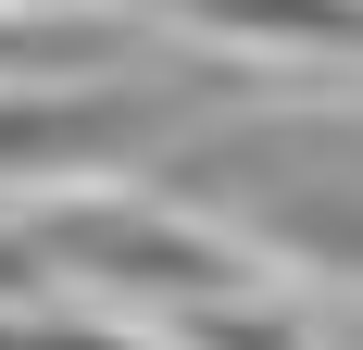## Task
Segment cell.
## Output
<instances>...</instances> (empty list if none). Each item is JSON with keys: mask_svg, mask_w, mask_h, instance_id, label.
I'll return each instance as SVG.
<instances>
[{"mask_svg": "<svg viewBox=\"0 0 363 350\" xmlns=\"http://www.w3.org/2000/svg\"><path fill=\"white\" fill-rule=\"evenodd\" d=\"M38 50H101V38H26V26H0V63H38Z\"/></svg>", "mask_w": 363, "mask_h": 350, "instance_id": "cell-3", "label": "cell"}, {"mask_svg": "<svg viewBox=\"0 0 363 350\" xmlns=\"http://www.w3.org/2000/svg\"><path fill=\"white\" fill-rule=\"evenodd\" d=\"M163 201L263 213V250L338 263L351 250V138H338V113H276V125H238V138L176 150L163 163Z\"/></svg>", "mask_w": 363, "mask_h": 350, "instance_id": "cell-1", "label": "cell"}, {"mask_svg": "<svg viewBox=\"0 0 363 350\" xmlns=\"http://www.w3.org/2000/svg\"><path fill=\"white\" fill-rule=\"evenodd\" d=\"M26 250L38 263H101L113 288H163V300H225V288H251L238 276V250L225 238H201V225H176V213H63V225H26Z\"/></svg>", "mask_w": 363, "mask_h": 350, "instance_id": "cell-2", "label": "cell"}]
</instances>
